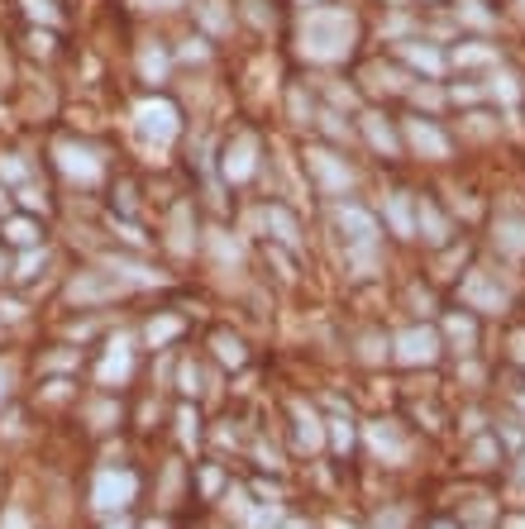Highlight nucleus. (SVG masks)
Wrapping results in <instances>:
<instances>
[{
	"mask_svg": "<svg viewBox=\"0 0 525 529\" xmlns=\"http://www.w3.org/2000/svg\"><path fill=\"white\" fill-rule=\"evenodd\" d=\"M435 529H454V525H435Z\"/></svg>",
	"mask_w": 525,
	"mask_h": 529,
	"instance_id": "3",
	"label": "nucleus"
},
{
	"mask_svg": "<svg viewBox=\"0 0 525 529\" xmlns=\"http://www.w3.org/2000/svg\"><path fill=\"white\" fill-rule=\"evenodd\" d=\"M401 348H406V353H401L406 363H430V358H435V339H430V334H406Z\"/></svg>",
	"mask_w": 525,
	"mask_h": 529,
	"instance_id": "1",
	"label": "nucleus"
},
{
	"mask_svg": "<svg viewBox=\"0 0 525 529\" xmlns=\"http://www.w3.org/2000/svg\"><path fill=\"white\" fill-rule=\"evenodd\" d=\"M411 138H416V148L425 143L430 153H440V158H444V138H440V133L430 129V124H411Z\"/></svg>",
	"mask_w": 525,
	"mask_h": 529,
	"instance_id": "2",
	"label": "nucleus"
}]
</instances>
